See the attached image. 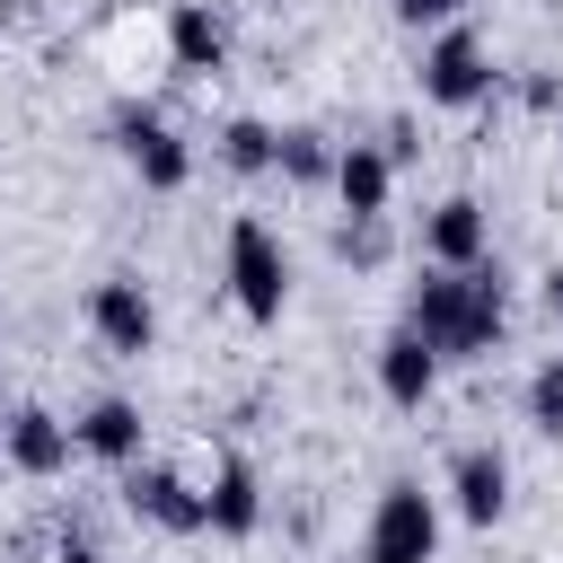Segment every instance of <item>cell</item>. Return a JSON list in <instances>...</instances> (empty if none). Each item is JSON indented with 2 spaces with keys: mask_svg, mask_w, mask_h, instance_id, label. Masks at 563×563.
Segmentation results:
<instances>
[{
  "mask_svg": "<svg viewBox=\"0 0 563 563\" xmlns=\"http://www.w3.org/2000/svg\"><path fill=\"white\" fill-rule=\"evenodd\" d=\"M405 325L440 352V361H493L510 343V273L501 255L484 264H422V282L405 290Z\"/></svg>",
  "mask_w": 563,
  "mask_h": 563,
  "instance_id": "obj_1",
  "label": "cell"
},
{
  "mask_svg": "<svg viewBox=\"0 0 563 563\" xmlns=\"http://www.w3.org/2000/svg\"><path fill=\"white\" fill-rule=\"evenodd\" d=\"M413 79H422V106H449V114H475V106H493V97H501L493 44H484V26H466V18H449V26H431V35H422Z\"/></svg>",
  "mask_w": 563,
  "mask_h": 563,
  "instance_id": "obj_2",
  "label": "cell"
},
{
  "mask_svg": "<svg viewBox=\"0 0 563 563\" xmlns=\"http://www.w3.org/2000/svg\"><path fill=\"white\" fill-rule=\"evenodd\" d=\"M220 282H229V299H238L246 325H282V308H290V246L255 211H238L229 238H220Z\"/></svg>",
  "mask_w": 563,
  "mask_h": 563,
  "instance_id": "obj_3",
  "label": "cell"
},
{
  "mask_svg": "<svg viewBox=\"0 0 563 563\" xmlns=\"http://www.w3.org/2000/svg\"><path fill=\"white\" fill-rule=\"evenodd\" d=\"M106 141H114V158L141 176V194H185V185H194V141H185L150 97H114Z\"/></svg>",
  "mask_w": 563,
  "mask_h": 563,
  "instance_id": "obj_4",
  "label": "cell"
},
{
  "mask_svg": "<svg viewBox=\"0 0 563 563\" xmlns=\"http://www.w3.org/2000/svg\"><path fill=\"white\" fill-rule=\"evenodd\" d=\"M361 563H440V493H422L413 475H396V484L369 501Z\"/></svg>",
  "mask_w": 563,
  "mask_h": 563,
  "instance_id": "obj_5",
  "label": "cell"
},
{
  "mask_svg": "<svg viewBox=\"0 0 563 563\" xmlns=\"http://www.w3.org/2000/svg\"><path fill=\"white\" fill-rule=\"evenodd\" d=\"M88 334H97L114 361L158 352V299H150V282H141V273H97V282H88Z\"/></svg>",
  "mask_w": 563,
  "mask_h": 563,
  "instance_id": "obj_6",
  "label": "cell"
},
{
  "mask_svg": "<svg viewBox=\"0 0 563 563\" xmlns=\"http://www.w3.org/2000/svg\"><path fill=\"white\" fill-rule=\"evenodd\" d=\"M440 493H449V510H457L466 528H501V519H510V457H501L493 440H457Z\"/></svg>",
  "mask_w": 563,
  "mask_h": 563,
  "instance_id": "obj_7",
  "label": "cell"
},
{
  "mask_svg": "<svg viewBox=\"0 0 563 563\" xmlns=\"http://www.w3.org/2000/svg\"><path fill=\"white\" fill-rule=\"evenodd\" d=\"M123 510H132L141 528H158V537H202V528H211V519H202V484H185L176 466H150V457L123 466Z\"/></svg>",
  "mask_w": 563,
  "mask_h": 563,
  "instance_id": "obj_8",
  "label": "cell"
},
{
  "mask_svg": "<svg viewBox=\"0 0 563 563\" xmlns=\"http://www.w3.org/2000/svg\"><path fill=\"white\" fill-rule=\"evenodd\" d=\"M369 369H378V396H387L396 413H422V405L440 396V369H449V361H440V352H431V343H422V334H413V325L396 317V325L378 334Z\"/></svg>",
  "mask_w": 563,
  "mask_h": 563,
  "instance_id": "obj_9",
  "label": "cell"
},
{
  "mask_svg": "<svg viewBox=\"0 0 563 563\" xmlns=\"http://www.w3.org/2000/svg\"><path fill=\"white\" fill-rule=\"evenodd\" d=\"M70 457H79V422H62L53 405H9V475L53 484L70 475Z\"/></svg>",
  "mask_w": 563,
  "mask_h": 563,
  "instance_id": "obj_10",
  "label": "cell"
},
{
  "mask_svg": "<svg viewBox=\"0 0 563 563\" xmlns=\"http://www.w3.org/2000/svg\"><path fill=\"white\" fill-rule=\"evenodd\" d=\"M493 255V211H484V194H440L431 211H422V264H484Z\"/></svg>",
  "mask_w": 563,
  "mask_h": 563,
  "instance_id": "obj_11",
  "label": "cell"
},
{
  "mask_svg": "<svg viewBox=\"0 0 563 563\" xmlns=\"http://www.w3.org/2000/svg\"><path fill=\"white\" fill-rule=\"evenodd\" d=\"M167 62H176L185 79H220V70H229V18H220L211 0H176V9H167Z\"/></svg>",
  "mask_w": 563,
  "mask_h": 563,
  "instance_id": "obj_12",
  "label": "cell"
},
{
  "mask_svg": "<svg viewBox=\"0 0 563 563\" xmlns=\"http://www.w3.org/2000/svg\"><path fill=\"white\" fill-rule=\"evenodd\" d=\"M202 519H211V537H255L264 528V475H255V457H220L211 466V484H202Z\"/></svg>",
  "mask_w": 563,
  "mask_h": 563,
  "instance_id": "obj_13",
  "label": "cell"
},
{
  "mask_svg": "<svg viewBox=\"0 0 563 563\" xmlns=\"http://www.w3.org/2000/svg\"><path fill=\"white\" fill-rule=\"evenodd\" d=\"M141 440H150V422H141L132 396H88V405H79V457H97V466H132Z\"/></svg>",
  "mask_w": 563,
  "mask_h": 563,
  "instance_id": "obj_14",
  "label": "cell"
},
{
  "mask_svg": "<svg viewBox=\"0 0 563 563\" xmlns=\"http://www.w3.org/2000/svg\"><path fill=\"white\" fill-rule=\"evenodd\" d=\"M334 202H343V211H387V202H396V158H387L378 141H343V158H334Z\"/></svg>",
  "mask_w": 563,
  "mask_h": 563,
  "instance_id": "obj_15",
  "label": "cell"
},
{
  "mask_svg": "<svg viewBox=\"0 0 563 563\" xmlns=\"http://www.w3.org/2000/svg\"><path fill=\"white\" fill-rule=\"evenodd\" d=\"M325 255H334L343 273H387V264H396V220H387V211H334Z\"/></svg>",
  "mask_w": 563,
  "mask_h": 563,
  "instance_id": "obj_16",
  "label": "cell"
},
{
  "mask_svg": "<svg viewBox=\"0 0 563 563\" xmlns=\"http://www.w3.org/2000/svg\"><path fill=\"white\" fill-rule=\"evenodd\" d=\"M334 158H343V141L325 132V123H282V185H299V194H334Z\"/></svg>",
  "mask_w": 563,
  "mask_h": 563,
  "instance_id": "obj_17",
  "label": "cell"
},
{
  "mask_svg": "<svg viewBox=\"0 0 563 563\" xmlns=\"http://www.w3.org/2000/svg\"><path fill=\"white\" fill-rule=\"evenodd\" d=\"M211 141H220V167L246 176V185H264V176L282 167V123H264V114H229Z\"/></svg>",
  "mask_w": 563,
  "mask_h": 563,
  "instance_id": "obj_18",
  "label": "cell"
},
{
  "mask_svg": "<svg viewBox=\"0 0 563 563\" xmlns=\"http://www.w3.org/2000/svg\"><path fill=\"white\" fill-rule=\"evenodd\" d=\"M519 413L537 440H563V352H545L528 378H519Z\"/></svg>",
  "mask_w": 563,
  "mask_h": 563,
  "instance_id": "obj_19",
  "label": "cell"
},
{
  "mask_svg": "<svg viewBox=\"0 0 563 563\" xmlns=\"http://www.w3.org/2000/svg\"><path fill=\"white\" fill-rule=\"evenodd\" d=\"M510 106H528V114H545V123H554V106H563V70H545V62L510 70Z\"/></svg>",
  "mask_w": 563,
  "mask_h": 563,
  "instance_id": "obj_20",
  "label": "cell"
},
{
  "mask_svg": "<svg viewBox=\"0 0 563 563\" xmlns=\"http://www.w3.org/2000/svg\"><path fill=\"white\" fill-rule=\"evenodd\" d=\"M387 18H396L405 35H431V26H449V18H466V0H387Z\"/></svg>",
  "mask_w": 563,
  "mask_h": 563,
  "instance_id": "obj_21",
  "label": "cell"
},
{
  "mask_svg": "<svg viewBox=\"0 0 563 563\" xmlns=\"http://www.w3.org/2000/svg\"><path fill=\"white\" fill-rule=\"evenodd\" d=\"M378 150H387V158H396V176H405V167L422 158V123H413V114H387V123H378Z\"/></svg>",
  "mask_w": 563,
  "mask_h": 563,
  "instance_id": "obj_22",
  "label": "cell"
},
{
  "mask_svg": "<svg viewBox=\"0 0 563 563\" xmlns=\"http://www.w3.org/2000/svg\"><path fill=\"white\" fill-rule=\"evenodd\" d=\"M44 563H114V554H106V545H97V537H88V528H62V537H53V554H44Z\"/></svg>",
  "mask_w": 563,
  "mask_h": 563,
  "instance_id": "obj_23",
  "label": "cell"
},
{
  "mask_svg": "<svg viewBox=\"0 0 563 563\" xmlns=\"http://www.w3.org/2000/svg\"><path fill=\"white\" fill-rule=\"evenodd\" d=\"M537 299H545V317H563V264H554V273L537 282Z\"/></svg>",
  "mask_w": 563,
  "mask_h": 563,
  "instance_id": "obj_24",
  "label": "cell"
},
{
  "mask_svg": "<svg viewBox=\"0 0 563 563\" xmlns=\"http://www.w3.org/2000/svg\"><path fill=\"white\" fill-rule=\"evenodd\" d=\"M0 475H9V413H0Z\"/></svg>",
  "mask_w": 563,
  "mask_h": 563,
  "instance_id": "obj_25",
  "label": "cell"
},
{
  "mask_svg": "<svg viewBox=\"0 0 563 563\" xmlns=\"http://www.w3.org/2000/svg\"><path fill=\"white\" fill-rule=\"evenodd\" d=\"M554 141H563V106H554Z\"/></svg>",
  "mask_w": 563,
  "mask_h": 563,
  "instance_id": "obj_26",
  "label": "cell"
},
{
  "mask_svg": "<svg viewBox=\"0 0 563 563\" xmlns=\"http://www.w3.org/2000/svg\"><path fill=\"white\" fill-rule=\"evenodd\" d=\"M0 361H9V352H0Z\"/></svg>",
  "mask_w": 563,
  "mask_h": 563,
  "instance_id": "obj_27",
  "label": "cell"
}]
</instances>
